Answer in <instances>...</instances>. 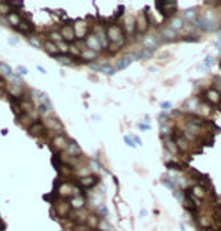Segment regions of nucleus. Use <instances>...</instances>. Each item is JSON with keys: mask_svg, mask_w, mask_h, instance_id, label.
Wrapping results in <instances>:
<instances>
[{"mask_svg": "<svg viewBox=\"0 0 221 231\" xmlns=\"http://www.w3.org/2000/svg\"><path fill=\"white\" fill-rule=\"evenodd\" d=\"M92 33L98 38V41L101 42L102 48L107 50L109 45H110V41H109V36H107V26H104V24H96V26L93 27Z\"/></svg>", "mask_w": 221, "mask_h": 231, "instance_id": "obj_8", "label": "nucleus"}, {"mask_svg": "<svg viewBox=\"0 0 221 231\" xmlns=\"http://www.w3.org/2000/svg\"><path fill=\"white\" fill-rule=\"evenodd\" d=\"M65 155L69 156V158H80L83 155V152H81V147L78 146V143L71 140L68 147H66V150H65Z\"/></svg>", "mask_w": 221, "mask_h": 231, "instance_id": "obj_20", "label": "nucleus"}, {"mask_svg": "<svg viewBox=\"0 0 221 231\" xmlns=\"http://www.w3.org/2000/svg\"><path fill=\"white\" fill-rule=\"evenodd\" d=\"M42 50H45V53H48L50 56H53V57H57V56L60 54L59 48H57V44L48 41V39L44 41V48H42Z\"/></svg>", "mask_w": 221, "mask_h": 231, "instance_id": "obj_28", "label": "nucleus"}, {"mask_svg": "<svg viewBox=\"0 0 221 231\" xmlns=\"http://www.w3.org/2000/svg\"><path fill=\"white\" fill-rule=\"evenodd\" d=\"M99 183V177L96 174H89L86 177H81V179H77V185L81 188V189H92L95 188L96 185Z\"/></svg>", "mask_w": 221, "mask_h": 231, "instance_id": "obj_13", "label": "nucleus"}, {"mask_svg": "<svg viewBox=\"0 0 221 231\" xmlns=\"http://www.w3.org/2000/svg\"><path fill=\"white\" fill-rule=\"evenodd\" d=\"M36 111H38V114H39V116H44V117H47V116H48V113H50L51 110H50V107H48L47 104H38Z\"/></svg>", "mask_w": 221, "mask_h": 231, "instance_id": "obj_43", "label": "nucleus"}, {"mask_svg": "<svg viewBox=\"0 0 221 231\" xmlns=\"http://www.w3.org/2000/svg\"><path fill=\"white\" fill-rule=\"evenodd\" d=\"M116 66H113V65H110V63H105V65H101V72L102 74H105V75H109V77H113L114 74H116Z\"/></svg>", "mask_w": 221, "mask_h": 231, "instance_id": "obj_37", "label": "nucleus"}, {"mask_svg": "<svg viewBox=\"0 0 221 231\" xmlns=\"http://www.w3.org/2000/svg\"><path fill=\"white\" fill-rule=\"evenodd\" d=\"M98 54L96 51H93V50H89V48H83V51H81V56H80V60H78V63H92V62H95L96 59H98Z\"/></svg>", "mask_w": 221, "mask_h": 231, "instance_id": "obj_22", "label": "nucleus"}, {"mask_svg": "<svg viewBox=\"0 0 221 231\" xmlns=\"http://www.w3.org/2000/svg\"><path fill=\"white\" fill-rule=\"evenodd\" d=\"M17 30L21 32L23 35L30 36L32 35V32L35 30V26H33V23H32L30 20H24V18H23V21H21V24L17 27Z\"/></svg>", "mask_w": 221, "mask_h": 231, "instance_id": "obj_24", "label": "nucleus"}, {"mask_svg": "<svg viewBox=\"0 0 221 231\" xmlns=\"http://www.w3.org/2000/svg\"><path fill=\"white\" fill-rule=\"evenodd\" d=\"M36 68H38V69H39V71H41V72H42V74H45V72H47V71H45V69H44V68H42V66H39V65H38Z\"/></svg>", "mask_w": 221, "mask_h": 231, "instance_id": "obj_54", "label": "nucleus"}, {"mask_svg": "<svg viewBox=\"0 0 221 231\" xmlns=\"http://www.w3.org/2000/svg\"><path fill=\"white\" fill-rule=\"evenodd\" d=\"M96 215L101 218V219H105V216L109 215V209L105 207V204H101L96 207Z\"/></svg>", "mask_w": 221, "mask_h": 231, "instance_id": "obj_44", "label": "nucleus"}, {"mask_svg": "<svg viewBox=\"0 0 221 231\" xmlns=\"http://www.w3.org/2000/svg\"><path fill=\"white\" fill-rule=\"evenodd\" d=\"M98 230L99 231H114V228H113V225H111L107 219H101V221H99V225H98Z\"/></svg>", "mask_w": 221, "mask_h": 231, "instance_id": "obj_42", "label": "nucleus"}, {"mask_svg": "<svg viewBox=\"0 0 221 231\" xmlns=\"http://www.w3.org/2000/svg\"><path fill=\"white\" fill-rule=\"evenodd\" d=\"M212 63H214V57H212V56H208V57L204 59V62H203V68H204V69H206V68H211Z\"/></svg>", "mask_w": 221, "mask_h": 231, "instance_id": "obj_46", "label": "nucleus"}, {"mask_svg": "<svg viewBox=\"0 0 221 231\" xmlns=\"http://www.w3.org/2000/svg\"><path fill=\"white\" fill-rule=\"evenodd\" d=\"M163 143H164V150L168 152L171 156H178L181 153L175 140H173V137H163Z\"/></svg>", "mask_w": 221, "mask_h": 231, "instance_id": "obj_19", "label": "nucleus"}, {"mask_svg": "<svg viewBox=\"0 0 221 231\" xmlns=\"http://www.w3.org/2000/svg\"><path fill=\"white\" fill-rule=\"evenodd\" d=\"M45 131H47V128H45V125L42 123V120H35L33 123L27 128L29 135H30V137H35V138L42 137V135L45 134Z\"/></svg>", "mask_w": 221, "mask_h": 231, "instance_id": "obj_15", "label": "nucleus"}, {"mask_svg": "<svg viewBox=\"0 0 221 231\" xmlns=\"http://www.w3.org/2000/svg\"><path fill=\"white\" fill-rule=\"evenodd\" d=\"M131 137H132V140H134V143H135V146H140V144H142L140 137H137V135H131Z\"/></svg>", "mask_w": 221, "mask_h": 231, "instance_id": "obj_52", "label": "nucleus"}, {"mask_svg": "<svg viewBox=\"0 0 221 231\" xmlns=\"http://www.w3.org/2000/svg\"><path fill=\"white\" fill-rule=\"evenodd\" d=\"M48 41H51V42H54V44H60V42H65L59 30H50V32H48Z\"/></svg>", "mask_w": 221, "mask_h": 231, "instance_id": "obj_36", "label": "nucleus"}, {"mask_svg": "<svg viewBox=\"0 0 221 231\" xmlns=\"http://www.w3.org/2000/svg\"><path fill=\"white\" fill-rule=\"evenodd\" d=\"M217 45H218V47H221V33H220V36H218V41H217Z\"/></svg>", "mask_w": 221, "mask_h": 231, "instance_id": "obj_55", "label": "nucleus"}, {"mask_svg": "<svg viewBox=\"0 0 221 231\" xmlns=\"http://www.w3.org/2000/svg\"><path fill=\"white\" fill-rule=\"evenodd\" d=\"M17 74H18V75H26V74H27V68H26V66H18V68H17Z\"/></svg>", "mask_w": 221, "mask_h": 231, "instance_id": "obj_49", "label": "nucleus"}, {"mask_svg": "<svg viewBox=\"0 0 221 231\" xmlns=\"http://www.w3.org/2000/svg\"><path fill=\"white\" fill-rule=\"evenodd\" d=\"M184 42H196V41H199V38L196 35H185V36H182L181 38Z\"/></svg>", "mask_w": 221, "mask_h": 231, "instance_id": "obj_45", "label": "nucleus"}, {"mask_svg": "<svg viewBox=\"0 0 221 231\" xmlns=\"http://www.w3.org/2000/svg\"><path fill=\"white\" fill-rule=\"evenodd\" d=\"M190 191H191V194L196 197L199 201H203V200H206L208 198V189L204 188V186H200V185H193L191 188H190Z\"/></svg>", "mask_w": 221, "mask_h": 231, "instance_id": "obj_23", "label": "nucleus"}, {"mask_svg": "<svg viewBox=\"0 0 221 231\" xmlns=\"http://www.w3.org/2000/svg\"><path fill=\"white\" fill-rule=\"evenodd\" d=\"M134 62V59H132V56L129 54V56H123V57H120L117 62H116V69H127L129 65Z\"/></svg>", "mask_w": 221, "mask_h": 231, "instance_id": "obj_30", "label": "nucleus"}, {"mask_svg": "<svg viewBox=\"0 0 221 231\" xmlns=\"http://www.w3.org/2000/svg\"><path fill=\"white\" fill-rule=\"evenodd\" d=\"M42 123L45 125V128H47L48 131H51V132H56V134H62V132H63V125H62V122H60L57 117H54V116H47V117H44Z\"/></svg>", "mask_w": 221, "mask_h": 231, "instance_id": "obj_11", "label": "nucleus"}, {"mask_svg": "<svg viewBox=\"0 0 221 231\" xmlns=\"http://www.w3.org/2000/svg\"><path fill=\"white\" fill-rule=\"evenodd\" d=\"M123 30L127 36L128 35H135V18L134 17H127L123 20Z\"/></svg>", "mask_w": 221, "mask_h": 231, "instance_id": "obj_27", "label": "nucleus"}, {"mask_svg": "<svg viewBox=\"0 0 221 231\" xmlns=\"http://www.w3.org/2000/svg\"><path fill=\"white\" fill-rule=\"evenodd\" d=\"M194 27L200 29L203 32H214L218 29V18L215 11L212 9H208V11H203L200 12V15L197 18V21L193 24Z\"/></svg>", "mask_w": 221, "mask_h": 231, "instance_id": "obj_2", "label": "nucleus"}, {"mask_svg": "<svg viewBox=\"0 0 221 231\" xmlns=\"http://www.w3.org/2000/svg\"><path fill=\"white\" fill-rule=\"evenodd\" d=\"M199 11L197 9H186L184 12V20L185 21H188L190 24H194L196 21H197V18H199Z\"/></svg>", "mask_w": 221, "mask_h": 231, "instance_id": "obj_31", "label": "nucleus"}, {"mask_svg": "<svg viewBox=\"0 0 221 231\" xmlns=\"http://www.w3.org/2000/svg\"><path fill=\"white\" fill-rule=\"evenodd\" d=\"M160 36L158 35H153V33H147V35L143 36V41H142V44H143V48H147V50H150V51H155L157 48H158V45H160Z\"/></svg>", "mask_w": 221, "mask_h": 231, "instance_id": "obj_14", "label": "nucleus"}, {"mask_svg": "<svg viewBox=\"0 0 221 231\" xmlns=\"http://www.w3.org/2000/svg\"><path fill=\"white\" fill-rule=\"evenodd\" d=\"M95 231H99V230H95Z\"/></svg>", "mask_w": 221, "mask_h": 231, "instance_id": "obj_58", "label": "nucleus"}, {"mask_svg": "<svg viewBox=\"0 0 221 231\" xmlns=\"http://www.w3.org/2000/svg\"><path fill=\"white\" fill-rule=\"evenodd\" d=\"M160 39H161V41H166V42H175V41H178L179 38H178V32H175V30H171L170 27L164 26V27L160 29Z\"/></svg>", "mask_w": 221, "mask_h": 231, "instance_id": "obj_18", "label": "nucleus"}, {"mask_svg": "<svg viewBox=\"0 0 221 231\" xmlns=\"http://www.w3.org/2000/svg\"><path fill=\"white\" fill-rule=\"evenodd\" d=\"M99 221H101V218L98 216L96 213H90L89 215V218H87V222H86V225L90 228V230H98V225H99Z\"/></svg>", "mask_w": 221, "mask_h": 231, "instance_id": "obj_35", "label": "nucleus"}, {"mask_svg": "<svg viewBox=\"0 0 221 231\" xmlns=\"http://www.w3.org/2000/svg\"><path fill=\"white\" fill-rule=\"evenodd\" d=\"M149 26H150V21L147 18L146 12H142L138 17L135 18V33L137 35H147Z\"/></svg>", "mask_w": 221, "mask_h": 231, "instance_id": "obj_9", "label": "nucleus"}, {"mask_svg": "<svg viewBox=\"0 0 221 231\" xmlns=\"http://www.w3.org/2000/svg\"><path fill=\"white\" fill-rule=\"evenodd\" d=\"M8 21H9V26H11V27L17 29L20 24H21V21H23V17H21L20 12H12V14L8 17Z\"/></svg>", "mask_w": 221, "mask_h": 231, "instance_id": "obj_33", "label": "nucleus"}, {"mask_svg": "<svg viewBox=\"0 0 221 231\" xmlns=\"http://www.w3.org/2000/svg\"><path fill=\"white\" fill-rule=\"evenodd\" d=\"M84 45H86V48H89V50H93V51H96V53H101L104 48H102V45H101V42L98 41V38L93 35L92 32L87 35V38L84 39Z\"/></svg>", "mask_w": 221, "mask_h": 231, "instance_id": "obj_16", "label": "nucleus"}, {"mask_svg": "<svg viewBox=\"0 0 221 231\" xmlns=\"http://www.w3.org/2000/svg\"><path fill=\"white\" fill-rule=\"evenodd\" d=\"M123 140H125V143L128 144L129 147H135V143H134V140H132V137H131V135H125V137H123Z\"/></svg>", "mask_w": 221, "mask_h": 231, "instance_id": "obj_47", "label": "nucleus"}, {"mask_svg": "<svg viewBox=\"0 0 221 231\" xmlns=\"http://www.w3.org/2000/svg\"><path fill=\"white\" fill-rule=\"evenodd\" d=\"M60 35L63 38V41L69 45H72V42L77 41V36H75V30H74V26L71 23H66V24H62L60 29H59Z\"/></svg>", "mask_w": 221, "mask_h": 231, "instance_id": "obj_10", "label": "nucleus"}, {"mask_svg": "<svg viewBox=\"0 0 221 231\" xmlns=\"http://www.w3.org/2000/svg\"><path fill=\"white\" fill-rule=\"evenodd\" d=\"M218 50H220V56H221V47H220V48H218Z\"/></svg>", "mask_w": 221, "mask_h": 231, "instance_id": "obj_56", "label": "nucleus"}, {"mask_svg": "<svg viewBox=\"0 0 221 231\" xmlns=\"http://www.w3.org/2000/svg\"><path fill=\"white\" fill-rule=\"evenodd\" d=\"M138 128H140V129H143V131H147V129H150V125L149 123H146V125L138 123Z\"/></svg>", "mask_w": 221, "mask_h": 231, "instance_id": "obj_53", "label": "nucleus"}, {"mask_svg": "<svg viewBox=\"0 0 221 231\" xmlns=\"http://www.w3.org/2000/svg\"><path fill=\"white\" fill-rule=\"evenodd\" d=\"M72 26H74V30H75L77 41H83L84 42V39L90 33V24L86 20H77V21H74Z\"/></svg>", "mask_w": 221, "mask_h": 231, "instance_id": "obj_5", "label": "nucleus"}, {"mask_svg": "<svg viewBox=\"0 0 221 231\" xmlns=\"http://www.w3.org/2000/svg\"><path fill=\"white\" fill-rule=\"evenodd\" d=\"M152 54H153V51H150V50H147V48H140L138 51L132 53L131 56H132L134 60H147V59L152 57Z\"/></svg>", "mask_w": 221, "mask_h": 231, "instance_id": "obj_29", "label": "nucleus"}, {"mask_svg": "<svg viewBox=\"0 0 221 231\" xmlns=\"http://www.w3.org/2000/svg\"><path fill=\"white\" fill-rule=\"evenodd\" d=\"M107 36H109V41H110V45H109L110 53L119 51L127 44V33H125L123 27L117 23L107 24Z\"/></svg>", "mask_w": 221, "mask_h": 231, "instance_id": "obj_1", "label": "nucleus"}, {"mask_svg": "<svg viewBox=\"0 0 221 231\" xmlns=\"http://www.w3.org/2000/svg\"><path fill=\"white\" fill-rule=\"evenodd\" d=\"M27 42H29L30 45H33L35 48H44V42H41L38 36H33V35L27 36Z\"/></svg>", "mask_w": 221, "mask_h": 231, "instance_id": "obj_39", "label": "nucleus"}, {"mask_svg": "<svg viewBox=\"0 0 221 231\" xmlns=\"http://www.w3.org/2000/svg\"><path fill=\"white\" fill-rule=\"evenodd\" d=\"M160 107L163 108L164 111H167V110H170V108H171V102H168V101H166V102H161V104H160Z\"/></svg>", "mask_w": 221, "mask_h": 231, "instance_id": "obj_48", "label": "nucleus"}, {"mask_svg": "<svg viewBox=\"0 0 221 231\" xmlns=\"http://www.w3.org/2000/svg\"><path fill=\"white\" fill-rule=\"evenodd\" d=\"M69 141H71V140H68V137H66L65 134H56L54 137L51 138L50 144H51V149H53L54 152H65L66 147H68V144H69Z\"/></svg>", "mask_w": 221, "mask_h": 231, "instance_id": "obj_7", "label": "nucleus"}, {"mask_svg": "<svg viewBox=\"0 0 221 231\" xmlns=\"http://www.w3.org/2000/svg\"><path fill=\"white\" fill-rule=\"evenodd\" d=\"M12 12H14V9H12V6H11L9 2H0V17L8 18Z\"/></svg>", "mask_w": 221, "mask_h": 231, "instance_id": "obj_32", "label": "nucleus"}, {"mask_svg": "<svg viewBox=\"0 0 221 231\" xmlns=\"http://www.w3.org/2000/svg\"><path fill=\"white\" fill-rule=\"evenodd\" d=\"M69 204L72 207V210H84L86 207V197H71L69 198Z\"/></svg>", "mask_w": 221, "mask_h": 231, "instance_id": "obj_25", "label": "nucleus"}, {"mask_svg": "<svg viewBox=\"0 0 221 231\" xmlns=\"http://www.w3.org/2000/svg\"><path fill=\"white\" fill-rule=\"evenodd\" d=\"M18 41H20L18 36H11V38H9V44H11V45H17Z\"/></svg>", "mask_w": 221, "mask_h": 231, "instance_id": "obj_50", "label": "nucleus"}, {"mask_svg": "<svg viewBox=\"0 0 221 231\" xmlns=\"http://www.w3.org/2000/svg\"><path fill=\"white\" fill-rule=\"evenodd\" d=\"M51 213L54 215L56 218L66 219V218H69L71 213H72V207H71V204H69V201H68V200H62V198H59L54 204H53V210H51Z\"/></svg>", "mask_w": 221, "mask_h": 231, "instance_id": "obj_3", "label": "nucleus"}, {"mask_svg": "<svg viewBox=\"0 0 221 231\" xmlns=\"http://www.w3.org/2000/svg\"><path fill=\"white\" fill-rule=\"evenodd\" d=\"M54 59L59 63H62V65H74V63H77V62H75L77 59H74L71 54H59Z\"/></svg>", "mask_w": 221, "mask_h": 231, "instance_id": "obj_34", "label": "nucleus"}, {"mask_svg": "<svg viewBox=\"0 0 221 231\" xmlns=\"http://www.w3.org/2000/svg\"><path fill=\"white\" fill-rule=\"evenodd\" d=\"M9 78V84H14V86H20V87H23L24 86V83H23V80H21V75H18L17 72H14L11 77H8Z\"/></svg>", "mask_w": 221, "mask_h": 231, "instance_id": "obj_38", "label": "nucleus"}, {"mask_svg": "<svg viewBox=\"0 0 221 231\" xmlns=\"http://www.w3.org/2000/svg\"><path fill=\"white\" fill-rule=\"evenodd\" d=\"M89 66H90V69H92V71H95V72H101V65H96V63H90Z\"/></svg>", "mask_w": 221, "mask_h": 231, "instance_id": "obj_51", "label": "nucleus"}, {"mask_svg": "<svg viewBox=\"0 0 221 231\" xmlns=\"http://www.w3.org/2000/svg\"><path fill=\"white\" fill-rule=\"evenodd\" d=\"M160 132H161V138L163 137H171V126L167 123H160Z\"/></svg>", "mask_w": 221, "mask_h": 231, "instance_id": "obj_41", "label": "nucleus"}, {"mask_svg": "<svg viewBox=\"0 0 221 231\" xmlns=\"http://www.w3.org/2000/svg\"><path fill=\"white\" fill-rule=\"evenodd\" d=\"M203 98L211 105H220L221 104V93L215 87H211V89L204 90L203 92Z\"/></svg>", "mask_w": 221, "mask_h": 231, "instance_id": "obj_12", "label": "nucleus"}, {"mask_svg": "<svg viewBox=\"0 0 221 231\" xmlns=\"http://www.w3.org/2000/svg\"><path fill=\"white\" fill-rule=\"evenodd\" d=\"M14 72H12V68L5 63V62H0V75H6V77H11Z\"/></svg>", "mask_w": 221, "mask_h": 231, "instance_id": "obj_40", "label": "nucleus"}, {"mask_svg": "<svg viewBox=\"0 0 221 231\" xmlns=\"http://www.w3.org/2000/svg\"><path fill=\"white\" fill-rule=\"evenodd\" d=\"M157 9L160 11V14L166 20H170L176 15L178 12V3L176 2H157L155 3Z\"/></svg>", "mask_w": 221, "mask_h": 231, "instance_id": "obj_4", "label": "nucleus"}, {"mask_svg": "<svg viewBox=\"0 0 221 231\" xmlns=\"http://www.w3.org/2000/svg\"><path fill=\"white\" fill-rule=\"evenodd\" d=\"M220 68H221V60H220Z\"/></svg>", "mask_w": 221, "mask_h": 231, "instance_id": "obj_57", "label": "nucleus"}, {"mask_svg": "<svg viewBox=\"0 0 221 231\" xmlns=\"http://www.w3.org/2000/svg\"><path fill=\"white\" fill-rule=\"evenodd\" d=\"M89 215L90 213H86V212H83V210H72V213H71L69 218L72 219L75 224H86Z\"/></svg>", "mask_w": 221, "mask_h": 231, "instance_id": "obj_26", "label": "nucleus"}, {"mask_svg": "<svg viewBox=\"0 0 221 231\" xmlns=\"http://www.w3.org/2000/svg\"><path fill=\"white\" fill-rule=\"evenodd\" d=\"M57 197L62 198V200H66L69 197H72V185L69 182H62L59 186H57Z\"/></svg>", "mask_w": 221, "mask_h": 231, "instance_id": "obj_17", "label": "nucleus"}, {"mask_svg": "<svg viewBox=\"0 0 221 231\" xmlns=\"http://www.w3.org/2000/svg\"><path fill=\"white\" fill-rule=\"evenodd\" d=\"M171 137H173V140H175V143H176V146H178V149H179L181 153H190L191 152L193 144L182 135V131H175V134Z\"/></svg>", "mask_w": 221, "mask_h": 231, "instance_id": "obj_6", "label": "nucleus"}, {"mask_svg": "<svg viewBox=\"0 0 221 231\" xmlns=\"http://www.w3.org/2000/svg\"><path fill=\"white\" fill-rule=\"evenodd\" d=\"M185 26V20L184 17H179V15H175L173 18H170V20H167V27H170L171 30H175V32H179V30H182Z\"/></svg>", "mask_w": 221, "mask_h": 231, "instance_id": "obj_21", "label": "nucleus"}]
</instances>
